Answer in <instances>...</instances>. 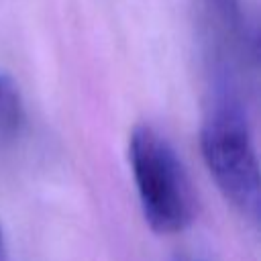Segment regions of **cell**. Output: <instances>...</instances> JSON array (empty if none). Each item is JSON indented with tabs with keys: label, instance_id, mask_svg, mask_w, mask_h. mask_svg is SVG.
<instances>
[{
	"label": "cell",
	"instance_id": "6da1fadb",
	"mask_svg": "<svg viewBox=\"0 0 261 261\" xmlns=\"http://www.w3.org/2000/svg\"><path fill=\"white\" fill-rule=\"evenodd\" d=\"M128 161L151 230L175 234L188 228L196 216V192L173 145L153 126L137 124L128 137Z\"/></svg>",
	"mask_w": 261,
	"mask_h": 261
},
{
	"label": "cell",
	"instance_id": "7a4b0ae2",
	"mask_svg": "<svg viewBox=\"0 0 261 261\" xmlns=\"http://www.w3.org/2000/svg\"><path fill=\"white\" fill-rule=\"evenodd\" d=\"M200 151L224 200L243 216L257 220L261 208L257 151L247 114L237 100L226 96L206 114Z\"/></svg>",
	"mask_w": 261,
	"mask_h": 261
},
{
	"label": "cell",
	"instance_id": "3957f363",
	"mask_svg": "<svg viewBox=\"0 0 261 261\" xmlns=\"http://www.w3.org/2000/svg\"><path fill=\"white\" fill-rule=\"evenodd\" d=\"M24 126V104L12 75L0 71V147L12 145Z\"/></svg>",
	"mask_w": 261,
	"mask_h": 261
},
{
	"label": "cell",
	"instance_id": "277c9868",
	"mask_svg": "<svg viewBox=\"0 0 261 261\" xmlns=\"http://www.w3.org/2000/svg\"><path fill=\"white\" fill-rule=\"evenodd\" d=\"M206 2L214 8L216 16L224 24H228L230 29H239V24H241V4H239V0H206Z\"/></svg>",
	"mask_w": 261,
	"mask_h": 261
},
{
	"label": "cell",
	"instance_id": "5b68a950",
	"mask_svg": "<svg viewBox=\"0 0 261 261\" xmlns=\"http://www.w3.org/2000/svg\"><path fill=\"white\" fill-rule=\"evenodd\" d=\"M0 261H8V249H6V239H4L2 224H0Z\"/></svg>",
	"mask_w": 261,
	"mask_h": 261
},
{
	"label": "cell",
	"instance_id": "8992f818",
	"mask_svg": "<svg viewBox=\"0 0 261 261\" xmlns=\"http://www.w3.org/2000/svg\"><path fill=\"white\" fill-rule=\"evenodd\" d=\"M177 261H198V259H188V257H181V259H177Z\"/></svg>",
	"mask_w": 261,
	"mask_h": 261
}]
</instances>
